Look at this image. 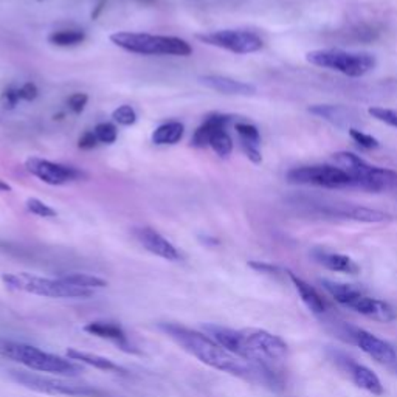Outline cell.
<instances>
[{
	"instance_id": "cell-1",
	"label": "cell",
	"mask_w": 397,
	"mask_h": 397,
	"mask_svg": "<svg viewBox=\"0 0 397 397\" xmlns=\"http://www.w3.org/2000/svg\"><path fill=\"white\" fill-rule=\"evenodd\" d=\"M158 328L166 335H169L176 343L182 346L185 351L193 354L202 363L211 366L214 370L233 374L237 375V377L259 380L264 382V384H275L277 382L275 371L253 365L247 362V360L235 356L230 351L223 349L213 338L200 334L197 330L188 329L176 323H162L158 324Z\"/></svg>"
},
{
	"instance_id": "cell-2",
	"label": "cell",
	"mask_w": 397,
	"mask_h": 397,
	"mask_svg": "<svg viewBox=\"0 0 397 397\" xmlns=\"http://www.w3.org/2000/svg\"><path fill=\"white\" fill-rule=\"evenodd\" d=\"M0 354L13 360V362L30 368L33 371L67 375V377H76L83 372V366L71 362V360L53 356V354L34 348L32 344L2 342L0 343Z\"/></svg>"
},
{
	"instance_id": "cell-3",
	"label": "cell",
	"mask_w": 397,
	"mask_h": 397,
	"mask_svg": "<svg viewBox=\"0 0 397 397\" xmlns=\"http://www.w3.org/2000/svg\"><path fill=\"white\" fill-rule=\"evenodd\" d=\"M332 158H334L335 166L351 177L354 188H360V190L370 193H382L397 188L396 171L372 166L354 153H348V151L337 153Z\"/></svg>"
},
{
	"instance_id": "cell-4",
	"label": "cell",
	"mask_w": 397,
	"mask_h": 397,
	"mask_svg": "<svg viewBox=\"0 0 397 397\" xmlns=\"http://www.w3.org/2000/svg\"><path fill=\"white\" fill-rule=\"evenodd\" d=\"M115 46L137 55L190 56L193 47L186 41L174 36H154L148 33L120 32L111 36Z\"/></svg>"
},
{
	"instance_id": "cell-5",
	"label": "cell",
	"mask_w": 397,
	"mask_h": 397,
	"mask_svg": "<svg viewBox=\"0 0 397 397\" xmlns=\"http://www.w3.org/2000/svg\"><path fill=\"white\" fill-rule=\"evenodd\" d=\"M4 284L11 288V291L27 292L39 297H50V298H90L93 291L81 288L64 283L60 278L50 279L33 277L30 273H8L2 275Z\"/></svg>"
},
{
	"instance_id": "cell-6",
	"label": "cell",
	"mask_w": 397,
	"mask_h": 397,
	"mask_svg": "<svg viewBox=\"0 0 397 397\" xmlns=\"http://www.w3.org/2000/svg\"><path fill=\"white\" fill-rule=\"evenodd\" d=\"M241 332L247 362L275 371L273 366L287 357V344L278 335H273L263 329H244Z\"/></svg>"
},
{
	"instance_id": "cell-7",
	"label": "cell",
	"mask_w": 397,
	"mask_h": 397,
	"mask_svg": "<svg viewBox=\"0 0 397 397\" xmlns=\"http://www.w3.org/2000/svg\"><path fill=\"white\" fill-rule=\"evenodd\" d=\"M307 61L316 67L340 71L346 76H363L375 67V57L371 53L346 52V50L328 48L314 50L306 55Z\"/></svg>"
},
{
	"instance_id": "cell-8",
	"label": "cell",
	"mask_w": 397,
	"mask_h": 397,
	"mask_svg": "<svg viewBox=\"0 0 397 397\" xmlns=\"http://www.w3.org/2000/svg\"><path fill=\"white\" fill-rule=\"evenodd\" d=\"M11 377L18 382L19 385L30 388L33 391L44 393L50 396H67V397H101L103 391L88 385H76L69 384L60 379L42 377V375L27 372V371H11Z\"/></svg>"
},
{
	"instance_id": "cell-9",
	"label": "cell",
	"mask_w": 397,
	"mask_h": 397,
	"mask_svg": "<svg viewBox=\"0 0 397 397\" xmlns=\"http://www.w3.org/2000/svg\"><path fill=\"white\" fill-rule=\"evenodd\" d=\"M287 182L293 185L323 186L329 188V190L354 188L351 177L338 166L332 165H312L293 168L287 172Z\"/></svg>"
},
{
	"instance_id": "cell-10",
	"label": "cell",
	"mask_w": 397,
	"mask_h": 397,
	"mask_svg": "<svg viewBox=\"0 0 397 397\" xmlns=\"http://www.w3.org/2000/svg\"><path fill=\"white\" fill-rule=\"evenodd\" d=\"M230 123H232V117H228V115L213 113L210 117H207L204 125L193 135V146H211V149L219 157H228L233 151L232 137L227 132V126Z\"/></svg>"
},
{
	"instance_id": "cell-11",
	"label": "cell",
	"mask_w": 397,
	"mask_h": 397,
	"mask_svg": "<svg viewBox=\"0 0 397 397\" xmlns=\"http://www.w3.org/2000/svg\"><path fill=\"white\" fill-rule=\"evenodd\" d=\"M197 39L208 46L228 50V52L236 55L256 53L264 46L263 39L256 33L249 30H221L197 34Z\"/></svg>"
},
{
	"instance_id": "cell-12",
	"label": "cell",
	"mask_w": 397,
	"mask_h": 397,
	"mask_svg": "<svg viewBox=\"0 0 397 397\" xmlns=\"http://www.w3.org/2000/svg\"><path fill=\"white\" fill-rule=\"evenodd\" d=\"M25 166L30 174L38 177L48 185H66L81 179L84 174L74 166H66L61 163H53L39 157H32L25 162Z\"/></svg>"
},
{
	"instance_id": "cell-13",
	"label": "cell",
	"mask_w": 397,
	"mask_h": 397,
	"mask_svg": "<svg viewBox=\"0 0 397 397\" xmlns=\"http://www.w3.org/2000/svg\"><path fill=\"white\" fill-rule=\"evenodd\" d=\"M352 337L358 348L370 357H372L375 362L384 365H393L397 362V354L393 346L382 340V338L372 335L371 332L363 329H354Z\"/></svg>"
},
{
	"instance_id": "cell-14",
	"label": "cell",
	"mask_w": 397,
	"mask_h": 397,
	"mask_svg": "<svg viewBox=\"0 0 397 397\" xmlns=\"http://www.w3.org/2000/svg\"><path fill=\"white\" fill-rule=\"evenodd\" d=\"M348 307L356 310V312L358 314L368 316V319H372L380 323H389V321L396 320V316H397L396 310L391 305H388V302L377 300V298L368 297V295H365L363 292H360L356 298H352Z\"/></svg>"
},
{
	"instance_id": "cell-15",
	"label": "cell",
	"mask_w": 397,
	"mask_h": 397,
	"mask_svg": "<svg viewBox=\"0 0 397 397\" xmlns=\"http://www.w3.org/2000/svg\"><path fill=\"white\" fill-rule=\"evenodd\" d=\"M323 214L335 216V218H343V219H352L357 222H366V223H377V222H385L389 219V216L384 211L372 210L368 207H360V205H323L321 210Z\"/></svg>"
},
{
	"instance_id": "cell-16",
	"label": "cell",
	"mask_w": 397,
	"mask_h": 397,
	"mask_svg": "<svg viewBox=\"0 0 397 397\" xmlns=\"http://www.w3.org/2000/svg\"><path fill=\"white\" fill-rule=\"evenodd\" d=\"M135 237L140 241L144 249L155 256H160L166 259V261H179L180 259V253L174 245L153 228L149 227L137 228Z\"/></svg>"
},
{
	"instance_id": "cell-17",
	"label": "cell",
	"mask_w": 397,
	"mask_h": 397,
	"mask_svg": "<svg viewBox=\"0 0 397 397\" xmlns=\"http://www.w3.org/2000/svg\"><path fill=\"white\" fill-rule=\"evenodd\" d=\"M309 112L316 115L323 120L329 121L330 125L340 129H351L356 123H358V115L356 111L349 109L346 106H334V104H315L309 107Z\"/></svg>"
},
{
	"instance_id": "cell-18",
	"label": "cell",
	"mask_w": 397,
	"mask_h": 397,
	"mask_svg": "<svg viewBox=\"0 0 397 397\" xmlns=\"http://www.w3.org/2000/svg\"><path fill=\"white\" fill-rule=\"evenodd\" d=\"M199 81L205 85V88L216 90L223 95H242V97H250L255 95L256 88L249 83L237 81V79L228 78V76H221V75H207L200 76Z\"/></svg>"
},
{
	"instance_id": "cell-19",
	"label": "cell",
	"mask_w": 397,
	"mask_h": 397,
	"mask_svg": "<svg viewBox=\"0 0 397 397\" xmlns=\"http://www.w3.org/2000/svg\"><path fill=\"white\" fill-rule=\"evenodd\" d=\"M204 330L207 332L208 337L213 338V340L221 344L223 349H227L235 354V356L245 360V348H244V338L241 330L218 326V324H205Z\"/></svg>"
},
{
	"instance_id": "cell-20",
	"label": "cell",
	"mask_w": 397,
	"mask_h": 397,
	"mask_svg": "<svg viewBox=\"0 0 397 397\" xmlns=\"http://www.w3.org/2000/svg\"><path fill=\"white\" fill-rule=\"evenodd\" d=\"M84 330L89 332L90 335H97L99 338H107L117 343L123 351L126 352H139L129 344L125 330L117 323L112 321H90L84 326Z\"/></svg>"
},
{
	"instance_id": "cell-21",
	"label": "cell",
	"mask_w": 397,
	"mask_h": 397,
	"mask_svg": "<svg viewBox=\"0 0 397 397\" xmlns=\"http://www.w3.org/2000/svg\"><path fill=\"white\" fill-rule=\"evenodd\" d=\"M236 131L241 137V146L244 149L245 155H247L253 163H261L263 155H261V134H259L258 127L251 123L241 121L236 123Z\"/></svg>"
},
{
	"instance_id": "cell-22",
	"label": "cell",
	"mask_w": 397,
	"mask_h": 397,
	"mask_svg": "<svg viewBox=\"0 0 397 397\" xmlns=\"http://www.w3.org/2000/svg\"><path fill=\"white\" fill-rule=\"evenodd\" d=\"M348 372L354 384L358 388H362L374 396L384 394V385H382L380 379L368 366L348 362Z\"/></svg>"
},
{
	"instance_id": "cell-23",
	"label": "cell",
	"mask_w": 397,
	"mask_h": 397,
	"mask_svg": "<svg viewBox=\"0 0 397 397\" xmlns=\"http://www.w3.org/2000/svg\"><path fill=\"white\" fill-rule=\"evenodd\" d=\"M315 261L321 264L326 269L332 272H340V273H348V275H356L358 273L360 267L356 261H352L349 256L340 255V253H330L326 250H315L314 251Z\"/></svg>"
},
{
	"instance_id": "cell-24",
	"label": "cell",
	"mask_w": 397,
	"mask_h": 397,
	"mask_svg": "<svg viewBox=\"0 0 397 397\" xmlns=\"http://www.w3.org/2000/svg\"><path fill=\"white\" fill-rule=\"evenodd\" d=\"M67 357L70 360H78V362H81V363L90 365V366L97 368V370H101V371L126 374V371L123 370L121 366L115 365L112 360L106 358V357H101V356H97V354L83 352V351H76V349H67Z\"/></svg>"
},
{
	"instance_id": "cell-25",
	"label": "cell",
	"mask_w": 397,
	"mask_h": 397,
	"mask_svg": "<svg viewBox=\"0 0 397 397\" xmlns=\"http://www.w3.org/2000/svg\"><path fill=\"white\" fill-rule=\"evenodd\" d=\"M291 279L292 283L297 287V291L300 293V297L302 300V302L307 306L309 310H312L314 314H323L326 310V305H324L323 298L320 297V293L315 291V288L307 284L306 281H302L301 278L295 277L293 273H291Z\"/></svg>"
},
{
	"instance_id": "cell-26",
	"label": "cell",
	"mask_w": 397,
	"mask_h": 397,
	"mask_svg": "<svg viewBox=\"0 0 397 397\" xmlns=\"http://www.w3.org/2000/svg\"><path fill=\"white\" fill-rule=\"evenodd\" d=\"M321 286L324 287L332 298H334L337 302L348 307L349 302L352 301V298H356L357 295L362 292L360 288L354 287L351 284H343V283H334V281H328V279H321Z\"/></svg>"
},
{
	"instance_id": "cell-27",
	"label": "cell",
	"mask_w": 397,
	"mask_h": 397,
	"mask_svg": "<svg viewBox=\"0 0 397 397\" xmlns=\"http://www.w3.org/2000/svg\"><path fill=\"white\" fill-rule=\"evenodd\" d=\"M183 135V125L179 121H169L158 126L153 134L155 144H176Z\"/></svg>"
},
{
	"instance_id": "cell-28",
	"label": "cell",
	"mask_w": 397,
	"mask_h": 397,
	"mask_svg": "<svg viewBox=\"0 0 397 397\" xmlns=\"http://www.w3.org/2000/svg\"><path fill=\"white\" fill-rule=\"evenodd\" d=\"M60 279L71 286L88 288V291H95V288H103L107 286V281L98 277L85 275V273H69V275H61Z\"/></svg>"
},
{
	"instance_id": "cell-29",
	"label": "cell",
	"mask_w": 397,
	"mask_h": 397,
	"mask_svg": "<svg viewBox=\"0 0 397 397\" xmlns=\"http://www.w3.org/2000/svg\"><path fill=\"white\" fill-rule=\"evenodd\" d=\"M85 39V34L81 30H60L50 34L48 41L57 47H75Z\"/></svg>"
},
{
	"instance_id": "cell-30",
	"label": "cell",
	"mask_w": 397,
	"mask_h": 397,
	"mask_svg": "<svg viewBox=\"0 0 397 397\" xmlns=\"http://www.w3.org/2000/svg\"><path fill=\"white\" fill-rule=\"evenodd\" d=\"M95 135L99 143H106V144H112L115 143L118 137V131L112 123H99V125L95 127Z\"/></svg>"
},
{
	"instance_id": "cell-31",
	"label": "cell",
	"mask_w": 397,
	"mask_h": 397,
	"mask_svg": "<svg viewBox=\"0 0 397 397\" xmlns=\"http://www.w3.org/2000/svg\"><path fill=\"white\" fill-rule=\"evenodd\" d=\"M27 210L34 216H39V218H55L57 214L56 210H53L52 207H48L44 202L39 199H28L27 200Z\"/></svg>"
},
{
	"instance_id": "cell-32",
	"label": "cell",
	"mask_w": 397,
	"mask_h": 397,
	"mask_svg": "<svg viewBox=\"0 0 397 397\" xmlns=\"http://www.w3.org/2000/svg\"><path fill=\"white\" fill-rule=\"evenodd\" d=\"M349 135H351V139L358 144V146H362L365 149H377L380 146V143H379L377 139H374V137L370 135V134L362 132L357 127H351Z\"/></svg>"
},
{
	"instance_id": "cell-33",
	"label": "cell",
	"mask_w": 397,
	"mask_h": 397,
	"mask_svg": "<svg viewBox=\"0 0 397 397\" xmlns=\"http://www.w3.org/2000/svg\"><path fill=\"white\" fill-rule=\"evenodd\" d=\"M372 118L385 123L388 126L397 127V111L396 109H385V107H370L368 109Z\"/></svg>"
},
{
	"instance_id": "cell-34",
	"label": "cell",
	"mask_w": 397,
	"mask_h": 397,
	"mask_svg": "<svg viewBox=\"0 0 397 397\" xmlns=\"http://www.w3.org/2000/svg\"><path fill=\"white\" fill-rule=\"evenodd\" d=\"M112 118L121 126H132L137 121V113L131 106H120L112 113Z\"/></svg>"
},
{
	"instance_id": "cell-35",
	"label": "cell",
	"mask_w": 397,
	"mask_h": 397,
	"mask_svg": "<svg viewBox=\"0 0 397 397\" xmlns=\"http://www.w3.org/2000/svg\"><path fill=\"white\" fill-rule=\"evenodd\" d=\"M19 101H20L19 89H14V88L6 89L2 93V97H0V104H2L4 109H14Z\"/></svg>"
},
{
	"instance_id": "cell-36",
	"label": "cell",
	"mask_w": 397,
	"mask_h": 397,
	"mask_svg": "<svg viewBox=\"0 0 397 397\" xmlns=\"http://www.w3.org/2000/svg\"><path fill=\"white\" fill-rule=\"evenodd\" d=\"M88 101H89V97L85 95V93H74V95L69 98L70 111H74L75 113L83 112L85 104H88Z\"/></svg>"
},
{
	"instance_id": "cell-37",
	"label": "cell",
	"mask_w": 397,
	"mask_h": 397,
	"mask_svg": "<svg viewBox=\"0 0 397 397\" xmlns=\"http://www.w3.org/2000/svg\"><path fill=\"white\" fill-rule=\"evenodd\" d=\"M38 93H39L38 88H36L33 83H27L19 89L20 99H25V101H33L36 97H38Z\"/></svg>"
},
{
	"instance_id": "cell-38",
	"label": "cell",
	"mask_w": 397,
	"mask_h": 397,
	"mask_svg": "<svg viewBox=\"0 0 397 397\" xmlns=\"http://www.w3.org/2000/svg\"><path fill=\"white\" fill-rule=\"evenodd\" d=\"M98 144V139L95 132H85L81 139H79L78 146L81 149H93Z\"/></svg>"
},
{
	"instance_id": "cell-39",
	"label": "cell",
	"mask_w": 397,
	"mask_h": 397,
	"mask_svg": "<svg viewBox=\"0 0 397 397\" xmlns=\"http://www.w3.org/2000/svg\"><path fill=\"white\" fill-rule=\"evenodd\" d=\"M5 191H11V186L8 183H5L4 180H0V193H5Z\"/></svg>"
},
{
	"instance_id": "cell-40",
	"label": "cell",
	"mask_w": 397,
	"mask_h": 397,
	"mask_svg": "<svg viewBox=\"0 0 397 397\" xmlns=\"http://www.w3.org/2000/svg\"><path fill=\"white\" fill-rule=\"evenodd\" d=\"M141 4H151V2H155V0H139Z\"/></svg>"
}]
</instances>
